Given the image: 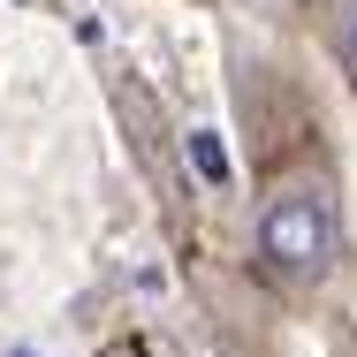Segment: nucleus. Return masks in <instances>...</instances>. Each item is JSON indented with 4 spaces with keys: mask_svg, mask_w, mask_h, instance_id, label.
<instances>
[{
    "mask_svg": "<svg viewBox=\"0 0 357 357\" xmlns=\"http://www.w3.org/2000/svg\"><path fill=\"white\" fill-rule=\"evenodd\" d=\"M243 251H251V274L282 304H312L342 274V259H350V198H342V167L319 144L289 152V160H274L259 175Z\"/></svg>",
    "mask_w": 357,
    "mask_h": 357,
    "instance_id": "nucleus-1",
    "label": "nucleus"
},
{
    "mask_svg": "<svg viewBox=\"0 0 357 357\" xmlns=\"http://www.w3.org/2000/svg\"><path fill=\"white\" fill-rule=\"evenodd\" d=\"M319 31H327V54H335V69L350 76V91H357V0H327Z\"/></svg>",
    "mask_w": 357,
    "mask_h": 357,
    "instance_id": "nucleus-2",
    "label": "nucleus"
},
{
    "mask_svg": "<svg viewBox=\"0 0 357 357\" xmlns=\"http://www.w3.org/2000/svg\"><path fill=\"white\" fill-rule=\"evenodd\" d=\"M99 357H152V350H144L137 335H122V342H107V350H99Z\"/></svg>",
    "mask_w": 357,
    "mask_h": 357,
    "instance_id": "nucleus-3",
    "label": "nucleus"
},
{
    "mask_svg": "<svg viewBox=\"0 0 357 357\" xmlns=\"http://www.w3.org/2000/svg\"><path fill=\"white\" fill-rule=\"evenodd\" d=\"M335 357H357V335H350V342H342V350H335Z\"/></svg>",
    "mask_w": 357,
    "mask_h": 357,
    "instance_id": "nucleus-4",
    "label": "nucleus"
}]
</instances>
